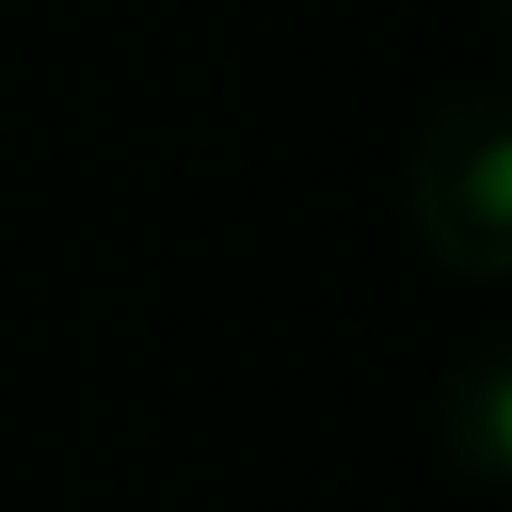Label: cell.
<instances>
[{
    "label": "cell",
    "mask_w": 512,
    "mask_h": 512,
    "mask_svg": "<svg viewBox=\"0 0 512 512\" xmlns=\"http://www.w3.org/2000/svg\"><path fill=\"white\" fill-rule=\"evenodd\" d=\"M512 384H504V360L488 352V360H472L456 384H448V448L480 472V480H496L504 472V456H512Z\"/></svg>",
    "instance_id": "2"
},
{
    "label": "cell",
    "mask_w": 512,
    "mask_h": 512,
    "mask_svg": "<svg viewBox=\"0 0 512 512\" xmlns=\"http://www.w3.org/2000/svg\"><path fill=\"white\" fill-rule=\"evenodd\" d=\"M416 224L464 280H496L512 264V120L496 96H464L432 120L416 152Z\"/></svg>",
    "instance_id": "1"
}]
</instances>
